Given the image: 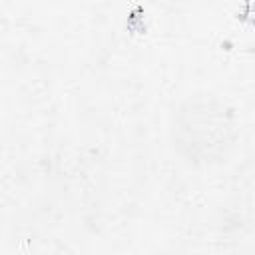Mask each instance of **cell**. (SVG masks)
<instances>
[{"instance_id":"cell-1","label":"cell","mask_w":255,"mask_h":255,"mask_svg":"<svg viewBox=\"0 0 255 255\" xmlns=\"http://www.w3.org/2000/svg\"><path fill=\"white\" fill-rule=\"evenodd\" d=\"M233 116L213 96L189 98L173 116V145L187 161H211L233 141Z\"/></svg>"}]
</instances>
